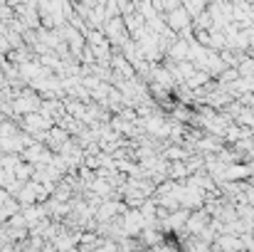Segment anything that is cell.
<instances>
[{"mask_svg":"<svg viewBox=\"0 0 254 252\" xmlns=\"http://www.w3.org/2000/svg\"><path fill=\"white\" fill-rule=\"evenodd\" d=\"M7 200H10L7 190H2V188H0V208H2V203H7Z\"/></svg>","mask_w":254,"mask_h":252,"instance_id":"cell-3","label":"cell"},{"mask_svg":"<svg viewBox=\"0 0 254 252\" xmlns=\"http://www.w3.org/2000/svg\"><path fill=\"white\" fill-rule=\"evenodd\" d=\"M237 80V70H227V72H222L220 75V84L225 82V84H230V82H235Z\"/></svg>","mask_w":254,"mask_h":252,"instance_id":"cell-2","label":"cell"},{"mask_svg":"<svg viewBox=\"0 0 254 252\" xmlns=\"http://www.w3.org/2000/svg\"><path fill=\"white\" fill-rule=\"evenodd\" d=\"M166 22H168L173 30H188V27L192 25V17L188 15V10H185V7H178V10H173V12H170Z\"/></svg>","mask_w":254,"mask_h":252,"instance_id":"cell-1","label":"cell"}]
</instances>
